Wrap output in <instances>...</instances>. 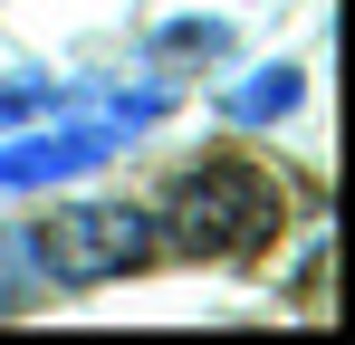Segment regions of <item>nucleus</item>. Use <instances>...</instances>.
I'll use <instances>...</instances> for the list:
<instances>
[{"instance_id": "423d86ee", "label": "nucleus", "mask_w": 355, "mask_h": 345, "mask_svg": "<svg viewBox=\"0 0 355 345\" xmlns=\"http://www.w3.org/2000/svg\"><path fill=\"white\" fill-rule=\"evenodd\" d=\"M39 106H58V87H49V77H19V87H0V125H19V115H39Z\"/></svg>"}, {"instance_id": "7ed1b4c3", "label": "nucleus", "mask_w": 355, "mask_h": 345, "mask_svg": "<svg viewBox=\"0 0 355 345\" xmlns=\"http://www.w3.org/2000/svg\"><path fill=\"white\" fill-rule=\"evenodd\" d=\"M125 125H135V115H125ZM125 125H116V115H87V125H58V134H19V144L0 154V202H10V192H39V182H67V172H87V163H106Z\"/></svg>"}, {"instance_id": "f257e3e1", "label": "nucleus", "mask_w": 355, "mask_h": 345, "mask_svg": "<svg viewBox=\"0 0 355 345\" xmlns=\"http://www.w3.org/2000/svg\"><path fill=\"white\" fill-rule=\"evenodd\" d=\"M29 240H39V278H58V288H106V278H135L154 259V221L125 211V202H77Z\"/></svg>"}, {"instance_id": "39448f33", "label": "nucleus", "mask_w": 355, "mask_h": 345, "mask_svg": "<svg viewBox=\"0 0 355 345\" xmlns=\"http://www.w3.org/2000/svg\"><path fill=\"white\" fill-rule=\"evenodd\" d=\"M29 278H39V240L29 230H0V307H19Z\"/></svg>"}, {"instance_id": "20e7f679", "label": "nucleus", "mask_w": 355, "mask_h": 345, "mask_svg": "<svg viewBox=\"0 0 355 345\" xmlns=\"http://www.w3.org/2000/svg\"><path fill=\"white\" fill-rule=\"evenodd\" d=\"M297 106V67H259V77H240L231 96H221V115L231 125H269V115Z\"/></svg>"}, {"instance_id": "f03ea898", "label": "nucleus", "mask_w": 355, "mask_h": 345, "mask_svg": "<svg viewBox=\"0 0 355 345\" xmlns=\"http://www.w3.org/2000/svg\"><path fill=\"white\" fill-rule=\"evenodd\" d=\"M173 230H182V249H202V259H240V249H259L279 230V192H269V172H250V163H202L173 192Z\"/></svg>"}]
</instances>
